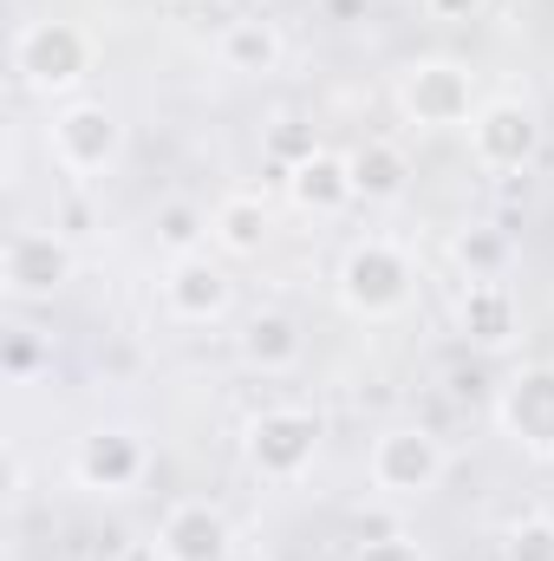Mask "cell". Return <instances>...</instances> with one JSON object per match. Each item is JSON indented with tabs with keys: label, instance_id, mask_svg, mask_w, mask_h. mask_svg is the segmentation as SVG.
<instances>
[{
	"label": "cell",
	"instance_id": "cell-9",
	"mask_svg": "<svg viewBox=\"0 0 554 561\" xmlns=\"http://www.w3.org/2000/svg\"><path fill=\"white\" fill-rule=\"evenodd\" d=\"M405 105L417 125H470V72L450 59H424L405 79Z\"/></svg>",
	"mask_w": 554,
	"mask_h": 561
},
{
	"label": "cell",
	"instance_id": "cell-11",
	"mask_svg": "<svg viewBox=\"0 0 554 561\" xmlns=\"http://www.w3.org/2000/svg\"><path fill=\"white\" fill-rule=\"evenodd\" d=\"M163 300L176 320H216L229 307V275L203 255H176V268L163 275Z\"/></svg>",
	"mask_w": 554,
	"mask_h": 561
},
{
	"label": "cell",
	"instance_id": "cell-19",
	"mask_svg": "<svg viewBox=\"0 0 554 561\" xmlns=\"http://www.w3.org/2000/svg\"><path fill=\"white\" fill-rule=\"evenodd\" d=\"M203 229H209V222H203L196 209H183V203H170V209L157 216V236H163V249H176V255H189V249L203 242Z\"/></svg>",
	"mask_w": 554,
	"mask_h": 561
},
{
	"label": "cell",
	"instance_id": "cell-23",
	"mask_svg": "<svg viewBox=\"0 0 554 561\" xmlns=\"http://www.w3.org/2000/svg\"><path fill=\"white\" fill-rule=\"evenodd\" d=\"M437 13H470V7H483V0H430Z\"/></svg>",
	"mask_w": 554,
	"mask_h": 561
},
{
	"label": "cell",
	"instance_id": "cell-20",
	"mask_svg": "<svg viewBox=\"0 0 554 561\" xmlns=\"http://www.w3.org/2000/svg\"><path fill=\"white\" fill-rule=\"evenodd\" d=\"M457 255H463L470 280H496V268H503V242H496V236H463Z\"/></svg>",
	"mask_w": 554,
	"mask_h": 561
},
{
	"label": "cell",
	"instance_id": "cell-5",
	"mask_svg": "<svg viewBox=\"0 0 554 561\" xmlns=\"http://www.w3.org/2000/svg\"><path fill=\"white\" fill-rule=\"evenodd\" d=\"M470 144H476V157H483L489 170H522V163L535 157V144H542V125H535L529 105L496 99V105H483V112L470 118Z\"/></svg>",
	"mask_w": 554,
	"mask_h": 561
},
{
	"label": "cell",
	"instance_id": "cell-2",
	"mask_svg": "<svg viewBox=\"0 0 554 561\" xmlns=\"http://www.w3.org/2000/svg\"><path fill=\"white\" fill-rule=\"evenodd\" d=\"M46 144H53V163H59L66 176H99V170H112L125 131H118V118H112L105 105H66V112L53 118Z\"/></svg>",
	"mask_w": 554,
	"mask_h": 561
},
{
	"label": "cell",
	"instance_id": "cell-1",
	"mask_svg": "<svg viewBox=\"0 0 554 561\" xmlns=\"http://www.w3.org/2000/svg\"><path fill=\"white\" fill-rule=\"evenodd\" d=\"M13 72L33 85V92H66L92 72V39L66 20H33L20 39H13Z\"/></svg>",
	"mask_w": 554,
	"mask_h": 561
},
{
	"label": "cell",
	"instance_id": "cell-17",
	"mask_svg": "<svg viewBox=\"0 0 554 561\" xmlns=\"http://www.w3.org/2000/svg\"><path fill=\"white\" fill-rule=\"evenodd\" d=\"M242 346H249V359H255V366H287V359L300 353V333H293V320H287V313H262V320H249Z\"/></svg>",
	"mask_w": 554,
	"mask_h": 561
},
{
	"label": "cell",
	"instance_id": "cell-7",
	"mask_svg": "<svg viewBox=\"0 0 554 561\" xmlns=\"http://www.w3.org/2000/svg\"><path fill=\"white\" fill-rule=\"evenodd\" d=\"M0 268H7V287H13L20 300H39V294H53L59 280L72 275V249H66L53 229H13Z\"/></svg>",
	"mask_w": 554,
	"mask_h": 561
},
{
	"label": "cell",
	"instance_id": "cell-13",
	"mask_svg": "<svg viewBox=\"0 0 554 561\" xmlns=\"http://www.w3.org/2000/svg\"><path fill=\"white\" fill-rule=\"evenodd\" d=\"M293 196H300L307 209H339L346 196H359V190H353V157L307 150V157L293 163Z\"/></svg>",
	"mask_w": 554,
	"mask_h": 561
},
{
	"label": "cell",
	"instance_id": "cell-12",
	"mask_svg": "<svg viewBox=\"0 0 554 561\" xmlns=\"http://www.w3.org/2000/svg\"><path fill=\"white\" fill-rule=\"evenodd\" d=\"M503 424H509L522 444L554 450V373H529V379H516L509 399H503Z\"/></svg>",
	"mask_w": 554,
	"mask_h": 561
},
{
	"label": "cell",
	"instance_id": "cell-3",
	"mask_svg": "<svg viewBox=\"0 0 554 561\" xmlns=\"http://www.w3.org/2000/svg\"><path fill=\"white\" fill-rule=\"evenodd\" d=\"M339 294H346V307H359V313H392V307H405V294H412V262H405L392 242H359V249L346 255V268H339Z\"/></svg>",
	"mask_w": 554,
	"mask_h": 561
},
{
	"label": "cell",
	"instance_id": "cell-21",
	"mask_svg": "<svg viewBox=\"0 0 554 561\" xmlns=\"http://www.w3.org/2000/svg\"><path fill=\"white\" fill-rule=\"evenodd\" d=\"M509 561H554V523H522L516 536H509Z\"/></svg>",
	"mask_w": 554,
	"mask_h": 561
},
{
	"label": "cell",
	"instance_id": "cell-18",
	"mask_svg": "<svg viewBox=\"0 0 554 561\" xmlns=\"http://www.w3.org/2000/svg\"><path fill=\"white\" fill-rule=\"evenodd\" d=\"M353 190H359V196H399V190H405L399 150H385V144L359 150V157H353Z\"/></svg>",
	"mask_w": 554,
	"mask_h": 561
},
{
	"label": "cell",
	"instance_id": "cell-10",
	"mask_svg": "<svg viewBox=\"0 0 554 561\" xmlns=\"http://www.w3.org/2000/svg\"><path fill=\"white\" fill-rule=\"evenodd\" d=\"M157 561H229V523L209 503H176L157 529Z\"/></svg>",
	"mask_w": 554,
	"mask_h": 561
},
{
	"label": "cell",
	"instance_id": "cell-15",
	"mask_svg": "<svg viewBox=\"0 0 554 561\" xmlns=\"http://www.w3.org/2000/svg\"><path fill=\"white\" fill-rule=\"evenodd\" d=\"M222 59H229L235 72H268L280 59V33L268 20H235V26L222 33Z\"/></svg>",
	"mask_w": 554,
	"mask_h": 561
},
{
	"label": "cell",
	"instance_id": "cell-4",
	"mask_svg": "<svg viewBox=\"0 0 554 561\" xmlns=\"http://www.w3.org/2000/svg\"><path fill=\"white\" fill-rule=\"evenodd\" d=\"M443 477V444L430 431H385L372 444V483L392 496H424Z\"/></svg>",
	"mask_w": 554,
	"mask_h": 561
},
{
	"label": "cell",
	"instance_id": "cell-6",
	"mask_svg": "<svg viewBox=\"0 0 554 561\" xmlns=\"http://www.w3.org/2000/svg\"><path fill=\"white\" fill-rule=\"evenodd\" d=\"M313 444H320V424L307 419V412H268V419H255V431H249V457L275 483H293L313 463Z\"/></svg>",
	"mask_w": 554,
	"mask_h": 561
},
{
	"label": "cell",
	"instance_id": "cell-8",
	"mask_svg": "<svg viewBox=\"0 0 554 561\" xmlns=\"http://www.w3.org/2000/svg\"><path fill=\"white\" fill-rule=\"evenodd\" d=\"M72 477H79L85 490L125 496V490H138V477H143V444L131 431H92V437H79V450H72Z\"/></svg>",
	"mask_w": 554,
	"mask_h": 561
},
{
	"label": "cell",
	"instance_id": "cell-22",
	"mask_svg": "<svg viewBox=\"0 0 554 561\" xmlns=\"http://www.w3.org/2000/svg\"><path fill=\"white\" fill-rule=\"evenodd\" d=\"M359 561H417L412 542H366V556Z\"/></svg>",
	"mask_w": 554,
	"mask_h": 561
},
{
	"label": "cell",
	"instance_id": "cell-16",
	"mask_svg": "<svg viewBox=\"0 0 554 561\" xmlns=\"http://www.w3.org/2000/svg\"><path fill=\"white\" fill-rule=\"evenodd\" d=\"M262 236H268V209H262L255 196H229V203L216 209V242H222V249L255 255V249H262Z\"/></svg>",
	"mask_w": 554,
	"mask_h": 561
},
{
	"label": "cell",
	"instance_id": "cell-14",
	"mask_svg": "<svg viewBox=\"0 0 554 561\" xmlns=\"http://www.w3.org/2000/svg\"><path fill=\"white\" fill-rule=\"evenodd\" d=\"M463 327L476 333V340H509V327H516V313H509V287L503 280H470V294H463Z\"/></svg>",
	"mask_w": 554,
	"mask_h": 561
}]
</instances>
